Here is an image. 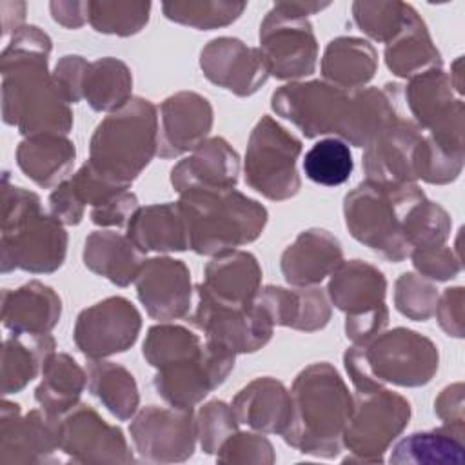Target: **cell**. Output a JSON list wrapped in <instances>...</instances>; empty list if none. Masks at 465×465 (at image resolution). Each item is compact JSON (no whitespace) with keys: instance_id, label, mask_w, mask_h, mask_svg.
<instances>
[{"instance_id":"cell-1","label":"cell","mask_w":465,"mask_h":465,"mask_svg":"<svg viewBox=\"0 0 465 465\" xmlns=\"http://www.w3.org/2000/svg\"><path fill=\"white\" fill-rule=\"evenodd\" d=\"M53 42L38 25L20 27L0 54L2 120L22 136L62 134L73 129V111L47 69Z\"/></svg>"},{"instance_id":"cell-2","label":"cell","mask_w":465,"mask_h":465,"mask_svg":"<svg viewBox=\"0 0 465 465\" xmlns=\"http://www.w3.org/2000/svg\"><path fill=\"white\" fill-rule=\"evenodd\" d=\"M142 354L156 369V394L180 409H193L218 389L236 361L234 352L171 322H160L147 331Z\"/></svg>"},{"instance_id":"cell-3","label":"cell","mask_w":465,"mask_h":465,"mask_svg":"<svg viewBox=\"0 0 465 465\" xmlns=\"http://www.w3.org/2000/svg\"><path fill=\"white\" fill-rule=\"evenodd\" d=\"M292 414L282 434L302 454L332 460L343 449V432L354 409V394L329 361L302 369L291 387Z\"/></svg>"},{"instance_id":"cell-4","label":"cell","mask_w":465,"mask_h":465,"mask_svg":"<svg viewBox=\"0 0 465 465\" xmlns=\"http://www.w3.org/2000/svg\"><path fill=\"white\" fill-rule=\"evenodd\" d=\"M0 271L15 269L31 274L58 271L67 254V232L53 214H45L36 193L2 182L0 205Z\"/></svg>"},{"instance_id":"cell-5","label":"cell","mask_w":465,"mask_h":465,"mask_svg":"<svg viewBox=\"0 0 465 465\" xmlns=\"http://www.w3.org/2000/svg\"><path fill=\"white\" fill-rule=\"evenodd\" d=\"M178 203L189 231V249L202 256L252 243L269 220L265 205L234 187H193L180 194Z\"/></svg>"},{"instance_id":"cell-6","label":"cell","mask_w":465,"mask_h":465,"mask_svg":"<svg viewBox=\"0 0 465 465\" xmlns=\"http://www.w3.org/2000/svg\"><path fill=\"white\" fill-rule=\"evenodd\" d=\"M343 367L354 392L374 391L387 383L398 387L427 385L440 367L436 343L407 327L381 331L365 345L343 352Z\"/></svg>"},{"instance_id":"cell-7","label":"cell","mask_w":465,"mask_h":465,"mask_svg":"<svg viewBox=\"0 0 465 465\" xmlns=\"http://www.w3.org/2000/svg\"><path fill=\"white\" fill-rule=\"evenodd\" d=\"M158 154V109L142 96L109 113L89 142L87 163L109 183L129 189Z\"/></svg>"},{"instance_id":"cell-8","label":"cell","mask_w":465,"mask_h":465,"mask_svg":"<svg viewBox=\"0 0 465 465\" xmlns=\"http://www.w3.org/2000/svg\"><path fill=\"white\" fill-rule=\"evenodd\" d=\"M423 198L425 193L416 183L360 182L343 198L345 225L356 242L387 262H403L412 251L405 238L407 214Z\"/></svg>"},{"instance_id":"cell-9","label":"cell","mask_w":465,"mask_h":465,"mask_svg":"<svg viewBox=\"0 0 465 465\" xmlns=\"http://www.w3.org/2000/svg\"><path fill=\"white\" fill-rule=\"evenodd\" d=\"M329 7L327 2H276L260 24V53L269 76L298 82L318 64V40L307 20Z\"/></svg>"},{"instance_id":"cell-10","label":"cell","mask_w":465,"mask_h":465,"mask_svg":"<svg viewBox=\"0 0 465 465\" xmlns=\"http://www.w3.org/2000/svg\"><path fill=\"white\" fill-rule=\"evenodd\" d=\"M385 294L387 278L369 262L343 260L332 271L327 296L331 305L345 312V336L352 345H365L385 331L389 323Z\"/></svg>"},{"instance_id":"cell-11","label":"cell","mask_w":465,"mask_h":465,"mask_svg":"<svg viewBox=\"0 0 465 465\" xmlns=\"http://www.w3.org/2000/svg\"><path fill=\"white\" fill-rule=\"evenodd\" d=\"M302 140L263 114L251 131L243 176L245 183L272 202H283L298 194L302 180L296 169Z\"/></svg>"},{"instance_id":"cell-12","label":"cell","mask_w":465,"mask_h":465,"mask_svg":"<svg viewBox=\"0 0 465 465\" xmlns=\"http://www.w3.org/2000/svg\"><path fill=\"white\" fill-rule=\"evenodd\" d=\"M411 414L409 400L387 387L354 392V409L343 432V449L349 452L343 463H383Z\"/></svg>"},{"instance_id":"cell-13","label":"cell","mask_w":465,"mask_h":465,"mask_svg":"<svg viewBox=\"0 0 465 465\" xmlns=\"http://www.w3.org/2000/svg\"><path fill=\"white\" fill-rule=\"evenodd\" d=\"M196 307L191 323L203 332V338L231 352L247 354L265 347L274 332L272 322L254 303L234 305L214 298L202 283L194 287Z\"/></svg>"},{"instance_id":"cell-14","label":"cell","mask_w":465,"mask_h":465,"mask_svg":"<svg viewBox=\"0 0 465 465\" xmlns=\"http://www.w3.org/2000/svg\"><path fill=\"white\" fill-rule=\"evenodd\" d=\"M414 124L434 140L465 147V107L449 73L430 69L409 80L403 89Z\"/></svg>"},{"instance_id":"cell-15","label":"cell","mask_w":465,"mask_h":465,"mask_svg":"<svg viewBox=\"0 0 465 465\" xmlns=\"http://www.w3.org/2000/svg\"><path fill=\"white\" fill-rule=\"evenodd\" d=\"M138 456L151 463H182L196 449V414L193 409L147 405L129 425Z\"/></svg>"},{"instance_id":"cell-16","label":"cell","mask_w":465,"mask_h":465,"mask_svg":"<svg viewBox=\"0 0 465 465\" xmlns=\"http://www.w3.org/2000/svg\"><path fill=\"white\" fill-rule=\"evenodd\" d=\"M142 329V314L131 300L109 296L80 311L73 341L87 360H105L131 349Z\"/></svg>"},{"instance_id":"cell-17","label":"cell","mask_w":465,"mask_h":465,"mask_svg":"<svg viewBox=\"0 0 465 465\" xmlns=\"http://www.w3.org/2000/svg\"><path fill=\"white\" fill-rule=\"evenodd\" d=\"M351 93L325 80L289 82L271 94V109L305 138H318L334 134Z\"/></svg>"},{"instance_id":"cell-18","label":"cell","mask_w":465,"mask_h":465,"mask_svg":"<svg viewBox=\"0 0 465 465\" xmlns=\"http://www.w3.org/2000/svg\"><path fill=\"white\" fill-rule=\"evenodd\" d=\"M60 450L74 463L134 461L122 429L107 423L87 403H78L60 416Z\"/></svg>"},{"instance_id":"cell-19","label":"cell","mask_w":465,"mask_h":465,"mask_svg":"<svg viewBox=\"0 0 465 465\" xmlns=\"http://www.w3.org/2000/svg\"><path fill=\"white\" fill-rule=\"evenodd\" d=\"M60 450V418L42 409L20 414V405L2 400L0 463H47Z\"/></svg>"},{"instance_id":"cell-20","label":"cell","mask_w":465,"mask_h":465,"mask_svg":"<svg viewBox=\"0 0 465 465\" xmlns=\"http://www.w3.org/2000/svg\"><path fill=\"white\" fill-rule=\"evenodd\" d=\"M134 285L140 303L153 320L173 322L191 311V271L182 260L171 256L145 260Z\"/></svg>"},{"instance_id":"cell-21","label":"cell","mask_w":465,"mask_h":465,"mask_svg":"<svg viewBox=\"0 0 465 465\" xmlns=\"http://www.w3.org/2000/svg\"><path fill=\"white\" fill-rule=\"evenodd\" d=\"M200 69L211 84L236 96L254 94L269 78L260 49L234 36L213 38L200 53Z\"/></svg>"},{"instance_id":"cell-22","label":"cell","mask_w":465,"mask_h":465,"mask_svg":"<svg viewBox=\"0 0 465 465\" xmlns=\"http://www.w3.org/2000/svg\"><path fill=\"white\" fill-rule=\"evenodd\" d=\"M214 111L211 102L194 91H178L160 105L158 156L163 160L182 156L209 138Z\"/></svg>"},{"instance_id":"cell-23","label":"cell","mask_w":465,"mask_h":465,"mask_svg":"<svg viewBox=\"0 0 465 465\" xmlns=\"http://www.w3.org/2000/svg\"><path fill=\"white\" fill-rule=\"evenodd\" d=\"M423 131L411 118L400 116L363 151L367 180L381 185L416 183L414 153Z\"/></svg>"},{"instance_id":"cell-24","label":"cell","mask_w":465,"mask_h":465,"mask_svg":"<svg viewBox=\"0 0 465 465\" xmlns=\"http://www.w3.org/2000/svg\"><path fill=\"white\" fill-rule=\"evenodd\" d=\"M398 84H385L383 89L367 87L352 91L334 134L352 147H369L400 114Z\"/></svg>"},{"instance_id":"cell-25","label":"cell","mask_w":465,"mask_h":465,"mask_svg":"<svg viewBox=\"0 0 465 465\" xmlns=\"http://www.w3.org/2000/svg\"><path fill=\"white\" fill-rule=\"evenodd\" d=\"M254 303L278 327L314 332L327 327L332 309L327 291L312 287H260Z\"/></svg>"},{"instance_id":"cell-26","label":"cell","mask_w":465,"mask_h":465,"mask_svg":"<svg viewBox=\"0 0 465 465\" xmlns=\"http://www.w3.org/2000/svg\"><path fill=\"white\" fill-rule=\"evenodd\" d=\"M238 174V153L225 138L211 136L171 169V185L178 194L193 187L229 189L236 187Z\"/></svg>"},{"instance_id":"cell-27","label":"cell","mask_w":465,"mask_h":465,"mask_svg":"<svg viewBox=\"0 0 465 465\" xmlns=\"http://www.w3.org/2000/svg\"><path fill=\"white\" fill-rule=\"evenodd\" d=\"M343 262L340 240L325 229L302 231L280 256V269L292 287L320 285Z\"/></svg>"},{"instance_id":"cell-28","label":"cell","mask_w":465,"mask_h":465,"mask_svg":"<svg viewBox=\"0 0 465 465\" xmlns=\"http://www.w3.org/2000/svg\"><path fill=\"white\" fill-rule=\"evenodd\" d=\"M238 423L262 434H283L292 414L291 391L271 376H262L242 387L231 403Z\"/></svg>"},{"instance_id":"cell-29","label":"cell","mask_w":465,"mask_h":465,"mask_svg":"<svg viewBox=\"0 0 465 465\" xmlns=\"http://www.w3.org/2000/svg\"><path fill=\"white\" fill-rule=\"evenodd\" d=\"M62 316L58 292L31 280L18 289L2 291V323L11 332L49 334Z\"/></svg>"},{"instance_id":"cell-30","label":"cell","mask_w":465,"mask_h":465,"mask_svg":"<svg viewBox=\"0 0 465 465\" xmlns=\"http://www.w3.org/2000/svg\"><path fill=\"white\" fill-rule=\"evenodd\" d=\"M82 260L91 272L118 287H127L136 280L147 258L127 234L93 231L84 242Z\"/></svg>"},{"instance_id":"cell-31","label":"cell","mask_w":465,"mask_h":465,"mask_svg":"<svg viewBox=\"0 0 465 465\" xmlns=\"http://www.w3.org/2000/svg\"><path fill=\"white\" fill-rule=\"evenodd\" d=\"M202 285L222 302L247 305L262 287V267L252 252L232 249L211 256Z\"/></svg>"},{"instance_id":"cell-32","label":"cell","mask_w":465,"mask_h":465,"mask_svg":"<svg viewBox=\"0 0 465 465\" xmlns=\"http://www.w3.org/2000/svg\"><path fill=\"white\" fill-rule=\"evenodd\" d=\"M143 252H182L189 249V231L178 202L138 207L125 232Z\"/></svg>"},{"instance_id":"cell-33","label":"cell","mask_w":465,"mask_h":465,"mask_svg":"<svg viewBox=\"0 0 465 465\" xmlns=\"http://www.w3.org/2000/svg\"><path fill=\"white\" fill-rule=\"evenodd\" d=\"M76 147L62 134L24 138L16 147L20 171L42 189H51L69 178L74 167Z\"/></svg>"},{"instance_id":"cell-34","label":"cell","mask_w":465,"mask_h":465,"mask_svg":"<svg viewBox=\"0 0 465 465\" xmlns=\"http://www.w3.org/2000/svg\"><path fill=\"white\" fill-rule=\"evenodd\" d=\"M320 69L325 82L345 91H358L374 78L378 53L363 38L336 36L327 44Z\"/></svg>"},{"instance_id":"cell-35","label":"cell","mask_w":465,"mask_h":465,"mask_svg":"<svg viewBox=\"0 0 465 465\" xmlns=\"http://www.w3.org/2000/svg\"><path fill=\"white\" fill-rule=\"evenodd\" d=\"M56 341L51 334L11 332L4 338L2 367H0V391L4 396L16 394L25 389L47 361L56 352Z\"/></svg>"},{"instance_id":"cell-36","label":"cell","mask_w":465,"mask_h":465,"mask_svg":"<svg viewBox=\"0 0 465 465\" xmlns=\"http://www.w3.org/2000/svg\"><path fill=\"white\" fill-rule=\"evenodd\" d=\"M463 460L465 427L447 423L401 438L389 458L394 465H463Z\"/></svg>"},{"instance_id":"cell-37","label":"cell","mask_w":465,"mask_h":465,"mask_svg":"<svg viewBox=\"0 0 465 465\" xmlns=\"http://www.w3.org/2000/svg\"><path fill=\"white\" fill-rule=\"evenodd\" d=\"M383 56L387 69L405 80L441 67V54L416 9L411 13L403 29L385 44Z\"/></svg>"},{"instance_id":"cell-38","label":"cell","mask_w":465,"mask_h":465,"mask_svg":"<svg viewBox=\"0 0 465 465\" xmlns=\"http://www.w3.org/2000/svg\"><path fill=\"white\" fill-rule=\"evenodd\" d=\"M85 385V369H82L67 352H53L42 369V380L35 389V400L44 412L60 418L80 403Z\"/></svg>"},{"instance_id":"cell-39","label":"cell","mask_w":465,"mask_h":465,"mask_svg":"<svg viewBox=\"0 0 465 465\" xmlns=\"http://www.w3.org/2000/svg\"><path fill=\"white\" fill-rule=\"evenodd\" d=\"M89 392L120 421L131 420L140 405L134 376L124 365L107 360H89L85 365Z\"/></svg>"},{"instance_id":"cell-40","label":"cell","mask_w":465,"mask_h":465,"mask_svg":"<svg viewBox=\"0 0 465 465\" xmlns=\"http://www.w3.org/2000/svg\"><path fill=\"white\" fill-rule=\"evenodd\" d=\"M82 94L96 113L118 111L133 98V73L129 65L114 56L89 62Z\"/></svg>"},{"instance_id":"cell-41","label":"cell","mask_w":465,"mask_h":465,"mask_svg":"<svg viewBox=\"0 0 465 465\" xmlns=\"http://www.w3.org/2000/svg\"><path fill=\"white\" fill-rule=\"evenodd\" d=\"M352 169V153L340 138H323L316 142L303 156V173L318 185H341L351 178Z\"/></svg>"},{"instance_id":"cell-42","label":"cell","mask_w":465,"mask_h":465,"mask_svg":"<svg viewBox=\"0 0 465 465\" xmlns=\"http://www.w3.org/2000/svg\"><path fill=\"white\" fill-rule=\"evenodd\" d=\"M245 2H223V0H183L163 2L162 11L171 22L189 25L200 31H211L225 27L240 18L245 11Z\"/></svg>"},{"instance_id":"cell-43","label":"cell","mask_w":465,"mask_h":465,"mask_svg":"<svg viewBox=\"0 0 465 465\" xmlns=\"http://www.w3.org/2000/svg\"><path fill=\"white\" fill-rule=\"evenodd\" d=\"M465 147L447 145L427 133H423L414 153L416 180H423L432 185H445L454 182L463 169Z\"/></svg>"},{"instance_id":"cell-44","label":"cell","mask_w":465,"mask_h":465,"mask_svg":"<svg viewBox=\"0 0 465 465\" xmlns=\"http://www.w3.org/2000/svg\"><path fill=\"white\" fill-rule=\"evenodd\" d=\"M151 2L98 0L87 4V22L104 35L131 36L140 33L149 22Z\"/></svg>"},{"instance_id":"cell-45","label":"cell","mask_w":465,"mask_h":465,"mask_svg":"<svg viewBox=\"0 0 465 465\" xmlns=\"http://www.w3.org/2000/svg\"><path fill=\"white\" fill-rule=\"evenodd\" d=\"M412 5L405 2H354L352 18L361 33L380 44H389L405 25Z\"/></svg>"},{"instance_id":"cell-46","label":"cell","mask_w":465,"mask_h":465,"mask_svg":"<svg viewBox=\"0 0 465 465\" xmlns=\"http://www.w3.org/2000/svg\"><path fill=\"white\" fill-rule=\"evenodd\" d=\"M450 225L452 222L449 213L440 203L425 196L407 214V222H405L407 243L411 245L412 251L421 247L445 245L450 234Z\"/></svg>"},{"instance_id":"cell-47","label":"cell","mask_w":465,"mask_h":465,"mask_svg":"<svg viewBox=\"0 0 465 465\" xmlns=\"http://www.w3.org/2000/svg\"><path fill=\"white\" fill-rule=\"evenodd\" d=\"M438 296L436 285L416 272H403L394 283V307L412 322H427L432 318Z\"/></svg>"},{"instance_id":"cell-48","label":"cell","mask_w":465,"mask_h":465,"mask_svg":"<svg viewBox=\"0 0 465 465\" xmlns=\"http://www.w3.org/2000/svg\"><path fill=\"white\" fill-rule=\"evenodd\" d=\"M238 430L232 407L222 400L203 403L196 412V438L205 454H216L223 441Z\"/></svg>"},{"instance_id":"cell-49","label":"cell","mask_w":465,"mask_h":465,"mask_svg":"<svg viewBox=\"0 0 465 465\" xmlns=\"http://www.w3.org/2000/svg\"><path fill=\"white\" fill-rule=\"evenodd\" d=\"M218 463H254L271 465L276 461L272 443L262 432L231 434L216 452Z\"/></svg>"},{"instance_id":"cell-50","label":"cell","mask_w":465,"mask_h":465,"mask_svg":"<svg viewBox=\"0 0 465 465\" xmlns=\"http://www.w3.org/2000/svg\"><path fill=\"white\" fill-rule=\"evenodd\" d=\"M420 276L430 282H447L461 272V258L452 247L436 245L414 249L409 256Z\"/></svg>"},{"instance_id":"cell-51","label":"cell","mask_w":465,"mask_h":465,"mask_svg":"<svg viewBox=\"0 0 465 465\" xmlns=\"http://www.w3.org/2000/svg\"><path fill=\"white\" fill-rule=\"evenodd\" d=\"M138 207V196L133 191L125 189L111 196L107 202L91 207L89 218L94 225L100 227H127Z\"/></svg>"},{"instance_id":"cell-52","label":"cell","mask_w":465,"mask_h":465,"mask_svg":"<svg viewBox=\"0 0 465 465\" xmlns=\"http://www.w3.org/2000/svg\"><path fill=\"white\" fill-rule=\"evenodd\" d=\"M89 62L80 54H65L54 65L53 80L67 104H76L84 98V76L87 71Z\"/></svg>"},{"instance_id":"cell-53","label":"cell","mask_w":465,"mask_h":465,"mask_svg":"<svg viewBox=\"0 0 465 465\" xmlns=\"http://www.w3.org/2000/svg\"><path fill=\"white\" fill-rule=\"evenodd\" d=\"M463 303H465V289L463 287H449L445 289L436 302V320L441 331L452 338H463L465 323H463Z\"/></svg>"},{"instance_id":"cell-54","label":"cell","mask_w":465,"mask_h":465,"mask_svg":"<svg viewBox=\"0 0 465 465\" xmlns=\"http://www.w3.org/2000/svg\"><path fill=\"white\" fill-rule=\"evenodd\" d=\"M49 211L64 225H78L84 220L85 205L73 191L69 180L58 183L49 194Z\"/></svg>"},{"instance_id":"cell-55","label":"cell","mask_w":465,"mask_h":465,"mask_svg":"<svg viewBox=\"0 0 465 465\" xmlns=\"http://www.w3.org/2000/svg\"><path fill=\"white\" fill-rule=\"evenodd\" d=\"M434 412L447 425H463L465 427L463 383L461 381L447 385L438 394V398L434 400Z\"/></svg>"},{"instance_id":"cell-56","label":"cell","mask_w":465,"mask_h":465,"mask_svg":"<svg viewBox=\"0 0 465 465\" xmlns=\"http://www.w3.org/2000/svg\"><path fill=\"white\" fill-rule=\"evenodd\" d=\"M89 2H51V16L56 24L67 29H78L87 22Z\"/></svg>"},{"instance_id":"cell-57","label":"cell","mask_w":465,"mask_h":465,"mask_svg":"<svg viewBox=\"0 0 465 465\" xmlns=\"http://www.w3.org/2000/svg\"><path fill=\"white\" fill-rule=\"evenodd\" d=\"M0 13H2V38L5 40L9 35L13 36L20 27H24L25 4L24 2H0Z\"/></svg>"}]
</instances>
